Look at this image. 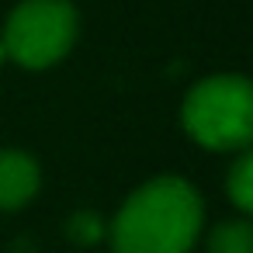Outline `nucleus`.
Returning <instances> with one entry per match:
<instances>
[{"mask_svg": "<svg viewBox=\"0 0 253 253\" xmlns=\"http://www.w3.org/2000/svg\"><path fill=\"white\" fill-rule=\"evenodd\" d=\"M201 225L205 201L198 187L177 173H160L122 201L108 222V243L115 253H191Z\"/></svg>", "mask_w": 253, "mask_h": 253, "instance_id": "obj_1", "label": "nucleus"}, {"mask_svg": "<svg viewBox=\"0 0 253 253\" xmlns=\"http://www.w3.org/2000/svg\"><path fill=\"white\" fill-rule=\"evenodd\" d=\"M184 132L211 153H243L253 139V87L243 73L198 80L180 104Z\"/></svg>", "mask_w": 253, "mask_h": 253, "instance_id": "obj_2", "label": "nucleus"}, {"mask_svg": "<svg viewBox=\"0 0 253 253\" xmlns=\"http://www.w3.org/2000/svg\"><path fill=\"white\" fill-rule=\"evenodd\" d=\"M80 35V14L70 0H21L4 32L7 59L25 70H49L63 63Z\"/></svg>", "mask_w": 253, "mask_h": 253, "instance_id": "obj_3", "label": "nucleus"}, {"mask_svg": "<svg viewBox=\"0 0 253 253\" xmlns=\"http://www.w3.org/2000/svg\"><path fill=\"white\" fill-rule=\"evenodd\" d=\"M42 187V167L25 149H0V211H18L35 201Z\"/></svg>", "mask_w": 253, "mask_h": 253, "instance_id": "obj_4", "label": "nucleus"}, {"mask_svg": "<svg viewBox=\"0 0 253 253\" xmlns=\"http://www.w3.org/2000/svg\"><path fill=\"white\" fill-rule=\"evenodd\" d=\"M205 250L208 253H253V222H250V215L215 222L208 239H205Z\"/></svg>", "mask_w": 253, "mask_h": 253, "instance_id": "obj_5", "label": "nucleus"}, {"mask_svg": "<svg viewBox=\"0 0 253 253\" xmlns=\"http://www.w3.org/2000/svg\"><path fill=\"white\" fill-rule=\"evenodd\" d=\"M225 194H229V201L239 215L253 211V153L250 149L236 153V160L225 173Z\"/></svg>", "mask_w": 253, "mask_h": 253, "instance_id": "obj_6", "label": "nucleus"}, {"mask_svg": "<svg viewBox=\"0 0 253 253\" xmlns=\"http://www.w3.org/2000/svg\"><path fill=\"white\" fill-rule=\"evenodd\" d=\"M66 236L77 246H97L108 239V218L97 211H73L66 222Z\"/></svg>", "mask_w": 253, "mask_h": 253, "instance_id": "obj_7", "label": "nucleus"}, {"mask_svg": "<svg viewBox=\"0 0 253 253\" xmlns=\"http://www.w3.org/2000/svg\"><path fill=\"white\" fill-rule=\"evenodd\" d=\"M7 63V49H4V39H0V66Z\"/></svg>", "mask_w": 253, "mask_h": 253, "instance_id": "obj_8", "label": "nucleus"}]
</instances>
